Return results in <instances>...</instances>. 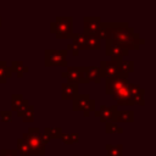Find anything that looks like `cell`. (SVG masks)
<instances>
[{"label":"cell","mask_w":156,"mask_h":156,"mask_svg":"<svg viewBox=\"0 0 156 156\" xmlns=\"http://www.w3.org/2000/svg\"><path fill=\"white\" fill-rule=\"evenodd\" d=\"M99 39H110L115 44L122 45L128 50H138L145 43L144 38L129 27L128 22H101L98 30Z\"/></svg>","instance_id":"obj_1"},{"label":"cell","mask_w":156,"mask_h":156,"mask_svg":"<svg viewBox=\"0 0 156 156\" xmlns=\"http://www.w3.org/2000/svg\"><path fill=\"white\" fill-rule=\"evenodd\" d=\"M43 132L38 127H32L28 129V132L23 133L21 136L24 139L27 145L29 146L30 155L37 156H44L45 155V144L43 143Z\"/></svg>","instance_id":"obj_2"},{"label":"cell","mask_w":156,"mask_h":156,"mask_svg":"<svg viewBox=\"0 0 156 156\" xmlns=\"http://www.w3.org/2000/svg\"><path fill=\"white\" fill-rule=\"evenodd\" d=\"M50 32L57 39H69V35L73 33V17L57 16L54 22H50Z\"/></svg>","instance_id":"obj_3"},{"label":"cell","mask_w":156,"mask_h":156,"mask_svg":"<svg viewBox=\"0 0 156 156\" xmlns=\"http://www.w3.org/2000/svg\"><path fill=\"white\" fill-rule=\"evenodd\" d=\"M67 49H45L44 50V65L45 67H67Z\"/></svg>","instance_id":"obj_4"},{"label":"cell","mask_w":156,"mask_h":156,"mask_svg":"<svg viewBox=\"0 0 156 156\" xmlns=\"http://www.w3.org/2000/svg\"><path fill=\"white\" fill-rule=\"evenodd\" d=\"M95 100L90 98L89 94H82L78 93L72 99V110L73 111H83L84 117H89L90 112H94L96 110Z\"/></svg>","instance_id":"obj_5"},{"label":"cell","mask_w":156,"mask_h":156,"mask_svg":"<svg viewBox=\"0 0 156 156\" xmlns=\"http://www.w3.org/2000/svg\"><path fill=\"white\" fill-rule=\"evenodd\" d=\"M129 83V74L124 73V72H118L117 74L105 78V93L107 95H113L116 91H118L119 89L127 87Z\"/></svg>","instance_id":"obj_6"},{"label":"cell","mask_w":156,"mask_h":156,"mask_svg":"<svg viewBox=\"0 0 156 156\" xmlns=\"http://www.w3.org/2000/svg\"><path fill=\"white\" fill-rule=\"evenodd\" d=\"M85 71L87 66H67V71L61 72V77L67 78L68 83H74V84H87L89 83L88 79L85 78Z\"/></svg>","instance_id":"obj_7"},{"label":"cell","mask_w":156,"mask_h":156,"mask_svg":"<svg viewBox=\"0 0 156 156\" xmlns=\"http://www.w3.org/2000/svg\"><path fill=\"white\" fill-rule=\"evenodd\" d=\"M122 61H123V58H121V57H111V60L100 61L99 68L101 72V77L108 78V77H112V76L117 74L118 72H121Z\"/></svg>","instance_id":"obj_8"},{"label":"cell","mask_w":156,"mask_h":156,"mask_svg":"<svg viewBox=\"0 0 156 156\" xmlns=\"http://www.w3.org/2000/svg\"><path fill=\"white\" fill-rule=\"evenodd\" d=\"M100 16H84L83 17V34L85 35H95L101 24Z\"/></svg>","instance_id":"obj_9"},{"label":"cell","mask_w":156,"mask_h":156,"mask_svg":"<svg viewBox=\"0 0 156 156\" xmlns=\"http://www.w3.org/2000/svg\"><path fill=\"white\" fill-rule=\"evenodd\" d=\"M105 54L110 57H126L129 55V50L126 49L124 46L122 45H118V44H115L113 41H111L110 39H106L105 40Z\"/></svg>","instance_id":"obj_10"},{"label":"cell","mask_w":156,"mask_h":156,"mask_svg":"<svg viewBox=\"0 0 156 156\" xmlns=\"http://www.w3.org/2000/svg\"><path fill=\"white\" fill-rule=\"evenodd\" d=\"M128 91H129V96L133 101L134 105H145V100H144V94H145V90L139 85V84H135V83H128Z\"/></svg>","instance_id":"obj_11"},{"label":"cell","mask_w":156,"mask_h":156,"mask_svg":"<svg viewBox=\"0 0 156 156\" xmlns=\"http://www.w3.org/2000/svg\"><path fill=\"white\" fill-rule=\"evenodd\" d=\"M116 110H117V105L107 106V105L102 104V105H100V107L98 110L94 111V115H95V117L99 118L100 122L106 123V122H111L112 121V115H113V112Z\"/></svg>","instance_id":"obj_12"},{"label":"cell","mask_w":156,"mask_h":156,"mask_svg":"<svg viewBox=\"0 0 156 156\" xmlns=\"http://www.w3.org/2000/svg\"><path fill=\"white\" fill-rule=\"evenodd\" d=\"M134 121V111L133 110H116L112 115L113 123H132Z\"/></svg>","instance_id":"obj_13"},{"label":"cell","mask_w":156,"mask_h":156,"mask_svg":"<svg viewBox=\"0 0 156 156\" xmlns=\"http://www.w3.org/2000/svg\"><path fill=\"white\" fill-rule=\"evenodd\" d=\"M79 93V85L74 83L65 82L61 84V99L62 100H72Z\"/></svg>","instance_id":"obj_14"},{"label":"cell","mask_w":156,"mask_h":156,"mask_svg":"<svg viewBox=\"0 0 156 156\" xmlns=\"http://www.w3.org/2000/svg\"><path fill=\"white\" fill-rule=\"evenodd\" d=\"M128 87V85H127ZM124 87L122 89H119L118 91H116L113 95H112V99L117 102V105L119 106H134L130 96H129V91H128V88Z\"/></svg>","instance_id":"obj_15"},{"label":"cell","mask_w":156,"mask_h":156,"mask_svg":"<svg viewBox=\"0 0 156 156\" xmlns=\"http://www.w3.org/2000/svg\"><path fill=\"white\" fill-rule=\"evenodd\" d=\"M85 78L88 79V82H94V83L99 84L102 79L99 66H87Z\"/></svg>","instance_id":"obj_16"},{"label":"cell","mask_w":156,"mask_h":156,"mask_svg":"<svg viewBox=\"0 0 156 156\" xmlns=\"http://www.w3.org/2000/svg\"><path fill=\"white\" fill-rule=\"evenodd\" d=\"M11 69H12V73H16L18 78H22L23 74L26 72L29 71V67L24 65V62L22 60H15V61H11V65H10Z\"/></svg>","instance_id":"obj_17"},{"label":"cell","mask_w":156,"mask_h":156,"mask_svg":"<svg viewBox=\"0 0 156 156\" xmlns=\"http://www.w3.org/2000/svg\"><path fill=\"white\" fill-rule=\"evenodd\" d=\"M101 49V40L99 37L95 35H87L84 50H100Z\"/></svg>","instance_id":"obj_18"},{"label":"cell","mask_w":156,"mask_h":156,"mask_svg":"<svg viewBox=\"0 0 156 156\" xmlns=\"http://www.w3.org/2000/svg\"><path fill=\"white\" fill-rule=\"evenodd\" d=\"M69 39H71V43L74 44L79 50H84V46H85V39H87V35L83 34V33H72L69 35Z\"/></svg>","instance_id":"obj_19"},{"label":"cell","mask_w":156,"mask_h":156,"mask_svg":"<svg viewBox=\"0 0 156 156\" xmlns=\"http://www.w3.org/2000/svg\"><path fill=\"white\" fill-rule=\"evenodd\" d=\"M105 149L107 151L106 156H123V145L122 144H117V145L106 144Z\"/></svg>","instance_id":"obj_20"},{"label":"cell","mask_w":156,"mask_h":156,"mask_svg":"<svg viewBox=\"0 0 156 156\" xmlns=\"http://www.w3.org/2000/svg\"><path fill=\"white\" fill-rule=\"evenodd\" d=\"M43 133L46 134L50 139H60L63 130L61 127H45Z\"/></svg>","instance_id":"obj_21"},{"label":"cell","mask_w":156,"mask_h":156,"mask_svg":"<svg viewBox=\"0 0 156 156\" xmlns=\"http://www.w3.org/2000/svg\"><path fill=\"white\" fill-rule=\"evenodd\" d=\"M17 152L21 155V156H29L30 155V150H29V146L27 145V143L24 141V139L22 136H18L17 138Z\"/></svg>","instance_id":"obj_22"},{"label":"cell","mask_w":156,"mask_h":156,"mask_svg":"<svg viewBox=\"0 0 156 156\" xmlns=\"http://www.w3.org/2000/svg\"><path fill=\"white\" fill-rule=\"evenodd\" d=\"M63 144L66 145H72V144H76L79 141V134L78 133H62L61 138Z\"/></svg>","instance_id":"obj_23"},{"label":"cell","mask_w":156,"mask_h":156,"mask_svg":"<svg viewBox=\"0 0 156 156\" xmlns=\"http://www.w3.org/2000/svg\"><path fill=\"white\" fill-rule=\"evenodd\" d=\"M23 99L24 98L22 94H17V93L11 94V111H17L22 105Z\"/></svg>","instance_id":"obj_24"},{"label":"cell","mask_w":156,"mask_h":156,"mask_svg":"<svg viewBox=\"0 0 156 156\" xmlns=\"http://www.w3.org/2000/svg\"><path fill=\"white\" fill-rule=\"evenodd\" d=\"M105 132L107 134H115V133H123V128L119 127L117 123L113 122H106L105 123Z\"/></svg>","instance_id":"obj_25"},{"label":"cell","mask_w":156,"mask_h":156,"mask_svg":"<svg viewBox=\"0 0 156 156\" xmlns=\"http://www.w3.org/2000/svg\"><path fill=\"white\" fill-rule=\"evenodd\" d=\"M12 69L10 66L6 67H0V84H5L9 78L12 77Z\"/></svg>","instance_id":"obj_26"},{"label":"cell","mask_w":156,"mask_h":156,"mask_svg":"<svg viewBox=\"0 0 156 156\" xmlns=\"http://www.w3.org/2000/svg\"><path fill=\"white\" fill-rule=\"evenodd\" d=\"M22 121H23L24 123H32V122H34V106H33V105L29 104L27 111H26L24 115L22 116Z\"/></svg>","instance_id":"obj_27"},{"label":"cell","mask_w":156,"mask_h":156,"mask_svg":"<svg viewBox=\"0 0 156 156\" xmlns=\"http://www.w3.org/2000/svg\"><path fill=\"white\" fill-rule=\"evenodd\" d=\"M121 71L129 74L134 71V61L132 60H123L122 63H121Z\"/></svg>","instance_id":"obj_28"},{"label":"cell","mask_w":156,"mask_h":156,"mask_svg":"<svg viewBox=\"0 0 156 156\" xmlns=\"http://www.w3.org/2000/svg\"><path fill=\"white\" fill-rule=\"evenodd\" d=\"M0 119L4 123H11L13 121L12 111L11 110H1L0 111Z\"/></svg>","instance_id":"obj_29"},{"label":"cell","mask_w":156,"mask_h":156,"mask_svg":"<svg viewBox=\"0 0 156 156\" xmlns=\"http://www.w3.org/2000/svg\"><path fill=\"white\" fill-rule=\"evenodd\" d=\"M28 106H29V101H28L27 99H23L22 105H21V106H20V108L16 111V112H17V116H18V117H22V116L24 115V112L27 111Z\"/></svg>","instance_id":"obj_30"},{"label":"cell","mask_w":156,"mask_h":156,"mask_svg":"<svg viewBox=\"0 0 156 156\" xmlns=\"http://www.w3.org/2000/svg\"><path fill=\"white\" fill-rule=\"evenodd\" d=\"M0 156H18V152L16 149H1Z\"/></svg>","instance_id":"obj_31"},{"label":"cell","mask_w":156,"mask_h":156,"mask_svg":"<svg viewBox=\"0 0 156 156\" xmlns=\"http://www.w3.org/2000/svg\"><path fill=\"white\" fill-rule=\"evenodd\" d=\"M67 50H71L73 56H78V55H79V49H78L74 44H72V43H68V45H67Z\"/></svg>","instance_id":"obj_32"},{"label":"cell","mask_w":156,"mask_h":156,"mask_svg":"<svg viewBox=\"0 0 156 156\" xmlns=\"http://www.w3.org/2000/svg\"><path fill=\"white\" fill-rule=\"evenodd\" d=\"M6 66H9L7 61H0V67H6Z\"/></svg>","instance_id":"obj_33"},{"label":"cell","mask_w":156,"mask_h":156,"mask_svg":"<svg viewBox=\"0 0 156 156\" xmlns=\"http://www.w3.org/2000/svg\"><path fill=\"white\" fill-rule=\"evenodd\" d=\"M73 156H78V155H73ZM82 156H89V155H82Z\"/></svg>","instance_id":"obj_34"},{"label":"cell","mask_w":156,"mask_h":156,"mask_svg":"<svg viewBox=\"0 0 156 156\" xmlns=\"http://www.w3.org/2000/svg\"><path fill=\"white\" fill-rule=\"evenodd\" d=\"M0 27H1V17H0Z\"/></svg>","instance_id":"obj_35"}]
</instances>
